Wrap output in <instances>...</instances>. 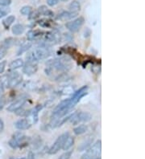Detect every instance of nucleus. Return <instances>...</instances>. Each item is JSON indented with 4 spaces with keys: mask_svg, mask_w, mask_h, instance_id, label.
Segmentation results:
<instances>
[{
    "mask_svg": "<svg viewBox=\"0 0 145 159\" xmlns=\"http://www.w3.org/2000/svg\"><path fill=\"white\" fill-rule=\"evenodd\" d=\"M48 66L49 70L54 69L58 72H65L71 68V64L70 60H66V58L55 59L48 63Z\"/></svg>",
    "mask_w": 145,
    "mask_h": 159,
    "instance_id": "nucleus-1",
    "label": "nucleus"
},
{
    "mask_svg": "<svg viewBox=\"0 0 145 159\" xmlns=\"http://www.w3.org/2000/svg\"><path fill=\"white\" fill-rule=\"evenodd\" d=\"M102 150V142L100 140L97 141L93 146L88 148L86 152L82 155L81 159H95L99 157L101 154Z\"/></svg>",
    "mask_w": 145,
    "mask_h": 159,
    "instance_id": "nucleus-2",
    "label": "nucleus"
},
{
    "mask_svg": "<svg viewBox=\"0 0 145 159\" xmlns=\"http://www.w3.org/2000/svg\"><path fill=\"white\" fill-rule=\"evenodd\" d=\"M27 140H28V138L24 136L23 134L17 132L14 134L12 139L10 140L9 142H8V144L13 149L21 148L23 146H27Z\"/></svg>",
    "mask_w": 145,
    "mask_h": 159,
    "instance_id": "nucleus-3",
    "label": "nucleus"
},
{
    "mask_svg": "<svg viewBox=\"0 0 145 159\" xmlns=\"http://www.w3.org/2000/svg\"><path fill=\"white\" fill-rule=\"evenodd\" d=\"M69 135H70V134L67 132L61 134L60 136L58 137L57 139H56V141H55L54 143H53V145L51 146L50 149H48V153H49V154H52V155L56 154V153H58L59 150H60V149H62L63 144H64L65 141V139L67 138V137L69 136Z\"/></svg>",
    "mask_w": 145,
    "mask_h": 159,
    "instance_id": "nucleus-4",
    "label": "nucleus"
},
{
    "mask_svg": "<svg viewBox=\"0 0 145 159\" xmlns=\"http://www.w3.org/2000/svg\"><path fill=\"white\" fill-rule=\"evenodd\" d=\"M72 118V123L77 125L80 122H88L92 119V115L87 112H80L78 113H74Z\"/></svg>",
    "mask_w": 145,
    "mask_h": 159,
    "instance_id": "nucleus-5",
    "label": "nucleus"
},
{
    "mask_svg": "<svg viewBox=\"0 0 145 159\" xmlns=\"http://www.w3.org/2000/svg\"><path fill=\"white\" fill-rule=\"evenodd\" d=\"M84 20L83 17H79L76 19V20H73V21L68 22L65 24V27L69 31H70L71 32H77V31H79V29L81 27V26L84 24Z\"/></svg>",
    "mask_w": 145,
    "mask_h": 159,
    "instance_id": "nucleus-6",
    "label": "nucleus"
},
{
    "mask_svg": "<svg viewBox=\"0 0 145 159\" xmlns=\"http://www.w3.org/2000/svg\"><path fill=\"white\" fill-rule=\"evenodd\" d=\"M87 86H83L82 88H81L79 90H77L74 93V94L73 95V97L70 98V102H71L72 106L74 107L76 105H77V103L79 102L80 100L87 94Z\"/></svg>",
    "mask_w": 145,
    "mask_h": 159,
    "instance_id": "nucleus-7",
    "label": "nucleus"
},
{
    "mask_svg": "<svg viewBox=\"0 0 145 159\" xmlns=\"http://www.w3.org/2000/svg\"><path fill=\"white\" fill-rule=\"evenodd\" d=\"M27 97H20V98L16 100V101H14L13 103H12L7 107V111L8 112H11V113H16V111L21 109L22 107L24 105V104L27 102Z\"/></svg>",
    "mask_w": 145,
    "mask_h": 159,
    "instance_id": "nucleus-8",
    "label": "nucleus"
},
{
    "mask_svg": "<svg viewBox=\"0 0 145 159\" xmlns=\"http://www.w3.org/2000/svg\"><path fill=\"white\" fill-rule=\"evenodd\" d=\"M35 53L36 57L37 58V60H44V59H46L47 57H48L50 56V51L48 49V45L44 44L42 46H40L34 52Z\"/></svg>",
    "mask_w": 145,
    "mask_h": 159,
    "instance_id": "nucleus-9",
    "label": "nucleus"
},
{
    "mask_svg": "<svg viewBox=\"0 0 145 159\" xmlns=\"http://www.w3.org/2000/svg\"><path fill=\"white\" fill-rule=\"evenodd\" d=\"M9 76H10V81H9V85H8V88H13L16 87V86L19 85V84L21 83L22 81V76H20L19 74V72H10Z\"/></svg>",
    "mask_w": 145,
    "mask_h": 159,
    "instance_id": "nucleus-10",
    "label": "nucleus"
},
{
    "mask_svg": "<svg viewBox=\"0 0 145 159\" xmlns=\"http://www.w3.org/2000/svg\"><path fill=\"white\" fill-rule=\"evenodd\" d=\"M38 70V64L37 63L27 62L23 66V72L27 76H31L35 74Z\"/></svg>",
    "mask_w": 145,
    "mask_h": 159,
    "instance_id": "nucleus-11",
    "label": "nucleus"
},
{
    "mask_svg": "<svg viewBox=\"0 0 145 159\" xmlns=\"http://www.w3.org/2000/svg\"><path fill=\"white\" fill-rule=\"evenodd\" d=\"M94 138L92 135H89V136H87L86 138H84L83 141L80 143V145L78 146V151H84V150H86L88 148L92 146V144L94 142Z\"/></svg>",
    "mask_w": 145,
    "mask_h": 159,
    "instance_id": "nucleus-12",
    "label": "nucleus"
},
{
    "mask_svg": "<svg viewBox=\"0 0 145 159\" xmlns=\"http://www.w3.org/2000/svg\"><path fill=\"white\" fill-rule=\"evenodd\" d=\"M31 122L27 119H19L15 123V127L19 130H26L31 127Z\"/></svg>",
    "mask_w": 145,
    "mask_h": 159,
    "instance_id": "nucleus-13",
    "label": "nucleus"
},
{
    "mask_svg": "<svg viewBox=\"0 0 145 159\" xmlns=\"http://www.w3.org/2000/svg\"><path fill=\"white\" fill-rule=\"evenodd\" d=\"M77 15H78V14L73 13V12L70 11H63L58 15L56 19L59 20H61V21H66V20H72L73 18H75Z\"/></svg>",
    "mask_w": 145,
    "mask_h": 159,
    "instance_id": "nucleus-14",
    "label": "nucleus"
},
{
    "mask_svg": "<svg viewBox=\"0 0 145 159\" xmlns=\"http://www.w3.org/2000/svg\"><path fill=\"white\" fill-rule=\"evenodd\" d=\"M16 43H17V39L12 38V37H9V38H7L2 41V47L5 48L6 49H8L13 47L14 45H16Z\"/></svg>",
    "mask_w": 145,
    "mask_h": 159,
    "instance_id": "nucleus-15",
    "label": "nucleus"
},
{
    "mask_svg": "<svg viewBox=\"0 0 145 159\" xmlns=\"http://www.w3.org/2000/svg\"><path fill=\"white\" fill-rule=\"evenodd\" d=\"M80 10H81V4L78 1L74 0V1L70 2V5H69V11L78 14Z\"/></svg>",
    "mask_w": 145,
    "mask_h": 159,
    "instance_id": "nucleus-16",
    "label": "nucleus"
},
{
    "mask_svg": "<svg viewBox=\"0 0 145 159\" xmlns=\"http://www.w3.org/2000/svg\"><path fill=\"white\" fill-rule=\"evenodd\" d=\"M74 138L72 136L69 135L67 137V138L65 141L64 144H63V146H62V149L65 150V151H68L72 146H74Z\"/></svg>",
    "mask_w": 145,
    "mask_h": 159,
    "instance_id": "nucleus-17",
    "label": "nucleus"
},
{
    "mask_svg": "<svg viewBox=\"0 0 145 159\" xmlns=\"http://www.w3.org/2000/svg\"><path fill=\"white\" fill-rule=\"evenodd\" d=\"M24 65V62L22 59H16V60H14L13 61L10 63L9 67L11 69H18V68H20Z\"/></svg>",
    "mask_w": 145,
    "mask_h": 159,
    "instance_id": "nucleus-18",
    "label": "nucleus"
},
{
    "mask_svg": "<svg viewBox=\"0 0 145 159\" xmlns=\"http://www.w3.org/2000/svg\"><path fill=\"white\" fill-rule=\"evenodd\" d=\"M25 30V27L23 24H20V23H18V24H16L12 27V33L16 35H19L23 33V31Z\"/></svg>",
    "mask_w": 145,
    "mask_h": 159,
    "instance_id": "nucleus-19",
    "label": "nucleus"
},
{
    "mask_svg": "<svg viewBox=\"0 0 145 159\" xmlns=\"http://www.w3.org/2000/svg\"><path fill=\"white\" fill-rule=\"evenodd\" d=\"M38 11L39 15H43V16H53V13L52 11H51L46 6H41L38 8Z\"/></svg>",
    "mask_w": 145,
    "mask_h": 159,
    "instance_id": "nucleus-20",
    "label": "nucleus"
},
{
    "mask_svg": "<svg viewBox=\"0 0 145 159\" xmlns=\"http://www.w3.org/2000/svg\"><path fill=\"white\" fill-rule=\"evenodd\" d=\"M15 20H16V17L14 16H8V17H7L6 19L2 21V25L5 27V29H9L10 26L12 25V23L15 22Z\"/></svg>",
    "mask_w": 145,
    "mask_h": 159,
    "instance_id": "nucleus-21",
    "label": "nucleus"
},
{
    "mask_svg": "<svg viewBox=\"0 0 145 159\" xmlns=\"http://www.w3.org/2000/svg\"><path fill=\"white\" fill-rule=\"evenodd\" d=\"M10 81V76L9 74H5L0 76V84L2 88H8Z\"/></svg>",
    "mask_w": 145,
    "mask_h": 159,
    "instance_id": "nucleus-22",
    "label": "nucleus"
},
{
    "mask_svg": "<svg viewBox=\"0 0 145 159\" xmlns=\"http://www.w3.org/2000/svg\"><path fill=\"white\" fill-rule=\"evenodd\" d=\"M31 47V43L30 42H26V43H23L21 46L19 47V50H18L17 55L18 56H20L21 54H23V52H27V50L30 49V48Z\"/></svg>",
    "mask_w": 145,
    "mask_h": 159,
    "instance_id": "nucleus-23",
    "label": "nucleus"
},
{
    "mask_svg": "<svg viewBox=\"0 0 145 159\" xmlns=\"http://www.w3.org/2000/svg\"><path fill=\"white\" fill-rule=\"evenodd\" d=\"M87 131V126L85 125H80L77 127H76L74 129V133L76 135H81L85 134Z\"/></svg>",
    "mask_w": 145,
    "mask_h": 159,
    "instance_id": "nucleus-24",
    "label": "nucleus"
},
{
    "mask_svg": "<svg viewBox=\"0 0 145 159\" xmlns=\"http://www.w3.org/2000/svg\"><path fill=\"white\" fill-rule=\"evenodd\" d=\"M32 11V8L30 6H24L20 9V13L23 16H29Z\"/></svg>",
    "mask_w": 145,
    "mask_h": 159,
    "instance_id": "nucleus-25",
    "label": "nucleus"
},
{
    "mask_svg": "<svg viewBox=\"0 0 145 159\" xmlns=\"http://www.w3.org/2000/svg\"><path fill=\"white\" fill-rule=\"evenodd\" d=\"M10 12H11V9L9 7H0V19L7 16Z\"/></svg>",
    "mask_w": 145,
    "mask_h": 159,
    "instance_id": "nucleus-26",
    "label": "nucleus"
},
{
    "mask_svg": "<svg viewBox=\"0 0 145 159\" xmlns=\"http://www.w3.org/2000/svg\"><path fill=\"white\" fill-rule=\"evenodd\" d=\"M39 34H40V31H29L28 32H27V39H29V40H32V39H34L36 36H38Z\"/></svg>",
    "mask_w": 145,
    "mask_h": 159,
    "instance_id": "nucleus-27",
    "label": "nucleus"
},
{
    "mask_svg": "<svg viewBox=\"0 0 145 159\" xmlns=\"http://www.w3.org/2000/svg\"><path fill=\"white\" fill-rule=\"evenodd\" d=\"M72 154H73V151L70 150V151H66L65 153H64L63 154L58 157V159H70L71 157Z\"/></svg>",
    "mask_w": 145,
    "mask_h": 159,
    "instance_id": "nucleus-28",
    "label": "nucleus"
},
{
    "mask_svg": "<svg viewBox=\"0 0 145 159\" xmlns=\"http://www.w3.org/2000/svg\"><path fill=\"white\" fill-rule=\"evenodd\" d=\"M7 49L2 46L0 47V60H2L5 57V56L7 55Z\"/></svg>",
    "mask_w": 145,
    "mask_h": 159,
    "instance_id": "nucleus-29",
    "label": "nucleus"
},
{
    "mask_svg": "<svg viewBox=\"0 0 145 159\" xmlns=\"http://www.w3.org/2000/svg\"><path fill=\"white\" fill-rule=\"evenodd\" d=\"M7 66V61L6 60H3L2 62H0V74L3 73L4 71H5V68Z\"/></svg>",
    "mask_w": 145,
    "mask_h": 159,
    "instance_id": "nucleus-30",
    "label": "nucleus"
},
{
    "mask_svg": "<svg viewBox=\"0 0 145 159\" xmlns=\"http://www.w3.org/2000/svg\"><path fill=\"white\" fill-rule=\"evenodd\" d=\"M12 0H0V6L7 7L12 3Z\"/></svg>",
    "mask_w": 145,
    "mask_h": 159,
    "instance_id": "nucleus-31",
    "label": "nucleus"
},
{
    "mask_svg": "<svg viewBox=\"0 0 145 159\" xmlns=\"http://www.w3.org/2000/svg\"><path fill=\"white\" fill-rule=\"evenodd\" d=\"M47 4L49 7H54L59 2V0H46Z\"/></svg>",
    "mask_w": 145,
    "mask_h": 159,
    "instance_id": "nucleus-32",
    "label": "nucleus"
},
{
    "mask_svg": "<svg viewBox=\"0 0 145 159\" xmlns=\"http://www.w3.org/2000/svg\"><path fill=\"white\" fill-rule=\"evenodd\" d=\"M5 105H6V100H5L4 97H1L0 98V111L3 109V107Z\"/></svg>",
    "mask_w": 145,
    "mask_h": 159,
    "instance_id": "nucleus-33",
    "label": "nucleus"
},
{
    "mask_svg": "<svg viewBox=\"0 0 145 159\" xmlns=\"http://www.w3.org/2000/svg\"><path fill=\"white\" fill-rule=\"evenodd\" d=\"M4 129V123L2 119H0V133H2Z\"/></svg>",
    "mask_w": 145,
    "mask_h": 159,
    "instance_id": "nucleus-34",
    "label": "nucleus"
},
{
    "mask_svg": "<svg viewBox=\"0 0 145 159\" xmlns=\"http://www.w3.org/2000/svg\"><path fill=\"white\" fill-rule=\"evenodd\" d=\"M26 159H35V155H34V153L32 152H30L28 153V155H27V158Z\"/></svg>",
    "mask_w": 145,
    "mask_h": 159,
    "instance_id": "nucleus-35",
    "label": "nucleus"
},
{
    "mask_svg": "<svg viewBox=\"0 0 145 159\" xmlns=\"http://www.w3.org/2000/svg\"><path fill=\"white\" fill-rule=\"evenodd\" d=\"M2 93V86H0V94Z\"/></svg>",
    "mask_w": 145,
    "mask_h": 159,
    "instance_id": "nucleus-36",
    "label": "nucleus"
},
{
    "mask_svg": "<svg viewBox=\"0 0 145 159\" xmlns=\"http://www.w3.org/2000/svg\"><path fill=\"white\" fill-rule=\"evenodd\" d=\"M9 159H16V158H15V157H11Z\"/></svg>",
    "mask_w": 145,
    "mask_h": 159,
    "instance_id": "nucleus-37",
    "label": "nucleus"
},
{
    "mask_svg": "<svg viewBox=\"0 0 145 159\" xmlns=\"http://www.w3.org/2000/svg\"><path fill=\"white\" fill-rule=\"evenodd\" d=\"M95 159H101L100 157H97V158H95Z\"/></svg>",
    "mask_w": 145,
    "mask_h": 159,
    "instance_id": "nucleus-38",
    "label": "nucleus"
},
{
    "mask_svg": "<svg viewBox=\"0 0 145 159\" xmlns=\"http://www.w3.org/2000/svg\"><path fill=\"white\" fill-rule=\"evenodd\" d=\"M0 36H1V33H0Z\"/></svg>",
    "mask_w": 145,
    "mask_h": 159,
    "instance_id": "nucleus-39",
    "label": "nucleus"
}]
</instances>
